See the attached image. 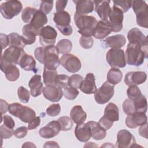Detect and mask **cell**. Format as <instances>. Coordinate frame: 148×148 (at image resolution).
Instances as JSON below:
<instances>
[{
  "mask_svg": "<svg viewBox=\"0 0 148 148\" xmlns=\"http://www.w3.org/2000/svg\"><path fill=\"white\" fill-rule=\"evenodd\" d=\"M74 20L79 28L78 32L84 36H91L92 31L98 23L94 16L81 15L76 12L74 15Z\"/></svg>",
  "mask_w": 148,
  "mask_h": 148,
  "instance_id": "cell-1",
  "label": "cell"
},
{
  "mask_svg": "<svg viewBox=\"0 0 148 148\" xmlns=\"http://www.w3.org/2000/svg\"><path fill=\"white\" fill-rule=\"evenodd\" d=\"M125 58L128 65L139 66L143 63L145 58H147V56L140 46L129 43L125 51Z\"/></svg>",
  "mask_w": 148,
  "mask_h": 148,
  "instance_id": "cell-2",
  "label": "cell"
},
{
  "mask_svg": "<svg viewBox=\"0 0 148 148\" xmlns=\"http://www.w3.org/2000/svg\"><path fill=\"white\" fill-rule=\"evenodd\" d=\"M8 111L12 115L18 118L24 123H29L36 117V113L32 108L23 106L19 103L9 105Z\"/></svg>",
  "mask_w": 148,
  "mask_h": 148,
  "instance_id": "cell-3",
  "label": "cell"
},
{
  "mask_svg": "<svg viewBox=\"0 0 148 148\" xmlns=\"http://www.w3.org/2000/svg\"><path fill=\"white\" fill-rule=\"evenodd\" d=\"M131 6L136 17L137 24L142 27H148V7L145 1H133Z\"/></svg>",
  "mask_w": 148,
  "mask_h": 148,
  "instance_id": "cell-4",
  "label": "cell"
},
{
  "mask_svg": "<svg viewBox=\"0 0 148 148\" xmlns=\"http://www.w3.org/2000/svg\"><path fill=\"white\" fill-rule=\"evenodd\" d=\"M24 53L23 49L10 46L4 51L1 56L0 66L8 64H19L20 59Z\"/></svg>",
  "mask_w": 148,
  "mask_h": 148,
  "instance_id": "cell-5",
  "label": "cell"
},
{
  "mask_svg": "<svg viewBox=\"0 0 148 148\" xmlns=\"http://www.w3.org/2000/svg\"><path fill=\"white\" fill-rule=\"evenodd\" d=\"M56 46L54 45L44 47L43 64L45 68L49 69L56 70L60 65V59Z\"/></svg>",
  "mask_w": 148,
  "mask_h": 148,
  "instance_id": "cell-6",
  "label": "cell"
},
{
  "mask_svg": "<svg viewBox=\"0 0 148 148\" xmlns=\"http://www.w3.org/2000/svg\"><path fill=\"white\" fill-rule=\"evenodd\" d=\"M22 9L23 6L21 2L16 0L6 1L1 3L0 6L1 13L7 20H10L18 15Z\"/></svg>",
  "mask_w": 148,
  "mask_h": 148,
  "instance_id": "cell-7",
  "label": "cell"
},
{
  "mask_svg": "<svg viewBox=\"0 0 148 148\" xmlns=\"http://www.w3.org/2000/svg\"><path fill=\"white\" fill-rule=\"evenodd\" d=\"M106 61L112 68H124L126 65L125 54L121 49H110L106 54Z\"/></svg>",
  "mask_w": 148,
  "mask_h": 148,
  "instance_id": "cell-8",
  "label": "cell"
},
{
  "mask_svg": "<svg viewBox=\"0 0 148 148\" xmlns=\"http://www.w3.org/2000/svg\"><path fill=\"white\" fill-rule=\"evenodd\" d=\"M114 85L110 84L108 81L105 82L94 92V99L96 102L103 105L109 102L114 95Z\"/></svg>",
  "mask_w": 148,
  "mask_h": 148,
  "instance_id": "cell-9",
  "label": "cell"
},
{
  "mask_svg": "<svg viewBox=\"0 0 148 148\" xmlns=\"http://www.w3.org/2000/svg\"><path fill=\"white\" fill-rule=\"evenodd\" d=\"M140 146L136 143L135 137L127 130L119 131L117 135V141L115 147L117 148H128Z\"/></svg>",
  "mask_w": 148,
  "mask_h": 148,
  "instance_id": "cell-10",
  "label": "cell"
},
{
  "mask_svg": "<svg viewBox=\"0 0 148 148\" xmlns=\"http://www.w3.org/2000/svg\"><path fill=\"white\" fill-rule=\"evenodd\" d=\"M127 39L129 43L138 44L140 46L147 56V37L139 28H133L131 29L127 34Z\"/></svg>",
  "mask_w": 148,
  "mask_h": 148,
  "instance_id": "cell-11",
  "label": "cell"
},
{
  "mask_svg": "<svg viewBox=\"0 0 148 148\" xmlns=\"http://www.w3.org/2000/svg\"><path fill=\"white\" fill-rule=\"evenodd\" d=\"M60 63L67 71L71 73L78 72L82 66L80 60L75 55L70 53L64 54L60 58Z\"/></svg>",
  "mask_w": 148,
  "mask_h": 148,
  "instance_id": "cell-12",
  "label": "cell"
},
{
  "mask_svg": "<svg viewBox=\"0 0 148 148\" xmlns=\"http://www.w3.org/2000/svg\"><path fill=\"white\" fill-rule=\"evenodd\" d=\"M39 36L40 45L45 47L54 45L57 36V32L53 27L47 25L43 27L40 29Z\"/></svg>",
  "mask_w": 148,
  "mask_h": 148,
  "instance_id": "cell-13",
  "label": "cell"
},
{
  "mask_svg": "<svg viewBox=\"0 0 148 148\" xmlns=\"http://www.w3.org/2000/svg\"><path fill=\"white\" fill-rule=\"evenodd\" d=\"M123 18V13L117 8L113 6L107 22L112 31L118 32L122 29Z\"/></svg>",
  "mask_w": 148,
  "mask_h": 148,
  "instance_id": "cell-14",
  "label": "cell"
},
{
  "mask_svg": "<svg viewBox=\"0 0 148 148\" xmlns=\"http://www.w3.org/2000/svg\"><path fill=\"white\" fill-rule=\"evenodd\" d=\"M43 94L46 99L53 102H58L63 95L62 88L56 84L46 85L43 87Z\"/></svg>",
  "mask_w": 148,
  "mask_h": 148,
  "instance_id": "cell-15",
  "label": "cell"
},
{
  "mask_svg": "<svg viewBox=\"0 0 148 148\" xmlns=\"http://www.w3.org/2000/svg\"><path fill=\"white\" fill-rule=\"evenodd\" d=\"M95 12L101 18V20L108 22L109 14L112 11L110 6V1L108 0L93 1Z\"/></svg>",
  "mask_w": 148,
  "mask_h": 148,
  "instance_id": "cell-16",
  "label": "cell"
},
{
  "mask_svg": "<svg viewBox=\"0 0 148 148\" xmlns=\"http://www.w3.org/2000/svg\"><path fill=\"white\" fill-rule=\"evenodd\" d=\"M61 131V126L58 121H51L46 126L39 130V135L43 138H51L57 136Z\"/></svg>",
  "mask_w": 148,
  "mask_h": 148,
  "instance_id": "cell-17",
  "label": "cell"
},
{
  "mask_svg": "<svg viewBox=\"0 0 148 148\" xmlns=\"http://www.w3.org/2000/svg\"><path fill=\"white\" fill-rule=\"evenodd\" d=\"M147 120L145 113L136 112L131 115H128L125 119V124L130 128H135L147 123Z\"/></svg>",
  "mask_w": 148,
  "mask_h": 148,
  "instance_id": "cell-18",
  "label": "cell"
},
{
  "mask_svg": "<svg viewBox=\"0 0 148 148\" xmlns=\"http://www.w3.org/2000/svg\"><path fill=\"white\" fill-rule=\"evenodd\" d=\"M47 23V17L46 14L40 10H37L28 24L35 31L37 35H39L40 29Z\"/></svg>",
  "mask_w": 148,
  "mask_h": 148,
  "instance_id": "cell-19",
  "label": "cell"
},
{
  "mask_svg": "<svg viewBox=\"0 0 148 148\" xmlns=\"http://www.w3.org/2000/svg\"><path fill=\"white\" fill-rule=\"evenodd\" d=\"M147 79L146 73L142 71H133L128 72L124 77V83L126 85H139L143 83Z\"/></svg>",
  "mask_w": 148,
  "mask_h": 148,
  "instance_id": "cell-20",
  "label": "cell"
},
{
  "mask_svg": "<svg viewBox=\"0 0 148 148\" xmlns=\"http://www.w3.org/2000/svg\"><path fill=\"white\" fill-rule=\"evenodd\" d=\"M75 135L77 140L82 142H86L89 140L91 137V132L87 123L77 124L75 129Z\"/></svg>",
  "mask_w": 148,
  "mask_h": 148,
  "instance_id": "cell-21",
  "label": "cell"
},
{
  "mask_svg": "<svg viewBox=\"0 0 148 148\" xmlns=\"http://www.w3.org/2000/svg\"><path fill=\"white\" fill-rule=\"evenodd\" d=\"M79 88L86 94H94L97 90V86L95 82V76L92 73H88L86 75Z\"/></svg>",
  "mask_w": 148,
  "mask_h": 148,
  "instance_id": "cell-22",
  "label": "cell"
},
{
  "mask_svg": "<svg viewBox=\"0 0 148 148\" xmlns=\"http://www.w3.org/2000/svg\"><path fill=\"white\" fill-rule=\"evenodd\" d=\"M112 29L107 22L100 20L92 31V36L96 39H101L106 37L111 33Z\"/></svg>",
  "mask_w": 148,
  "mask_h": 148,
  "instance_id": "cell-23",
  "label": "cell"
},
{
  "mask_svg": "<svg viewBox=\"0 0 148 148\" xmlns=\"http://www.w3.org/2000/svg\"><path fill=\"white\" fill-rule=\"evenodd\" d=\"M30 88V94L33 97L40 95L43 92V86L41 82V76L39 75H34L28 82Z\"/></svg>",
  "mask_w": 148,
  "mask_h": 148,
  "instance_id": "cell-24",
  "label": "cell"
},
{
  "mask_svg": "<svg viewBox=\"0 0 148 148\" xmlns=\"http://www.w3.org/2000/svg\"><path fill=\"white\" fill-rule=\"evenodd\" d=\"M76 4V13L81 15H86L93 12L94 4L93 1L79 0L73 1Z\"/></svg>",
  "mask_w": 148,
  "mask_h": 148,
  "instance_id": "cell-25",
  "label": "cell"
},
{
  "mask_svg": "<svg viewBox=\"0 0 148 148\" xmlns=\"http://www.w3.org/2000/svg\"><path fill=\"white\" fill-rule=\"evenodd\" d=\"M106 47L111 49H120L126 43L125 37L121 34H117L108 37L103 40Z\"/></svg>",
  "mask_w": 148,
  "mask_h": 148,
  "instance_id": "cell-26",
  "label": "cell"
},
{
  "mask_svg": "<svg viewBox=\"0 0 148 148\" xmlns=\"http://www.w3.org/2000/svg\"><path fill=\"white\" fill-rule=\"evenodd\" d=\"M87 124L90 127L91 137L97 140H102L106 136V130L101 127L98 122L94 121H90L87 122Z\"/></svg>",
  "mask_w": 148,
  "mask_h": 148,
  "instance_id": "cell-27",
  "label": "cell"
},
{
  "mask_svg": "<svg viewBox=\"0 0 148 148\" xmlns=\"http://www.w3.org/2000/svg\"><path fill=\"white\" fill-rule=\"evenodd\" d=\"M70 116L72 121L77 124L85 121L87 118V113L80 105H75L71 110Z\"/></svg>",
  "mask_w": 148,
  "mask_h": 148,
  "instance_id": "cell-28",
  "label": "cell"
},
{
  "mask_svg": "<svg viewBox=\"0 0 148 148\" xmlns=\"http://www.w3.org/2000/svg\"><path fill=\"white\" fill-rule=\"evenodd\" d=\"M1 70L5 73L6 78L10 82L16 81L20 76V71L18 68L13 64H8L0 66Z\"/></svg>",
  "mask_w": 148,
  "mask_h": 148,
  "instance_id": "cell-29",
  "label": "cell"
},
{
  "mask_svg": "<svg viewBox=\"0 0 148 148\" xmlns=\"http://www.w3.org/2000/svg\"><path fill=\"white\" fill-rule=\"evenodd\" d=\"M20 67L26 71L36 72V61L31 55L25 53L21 57L19 64Z\"/></svg>",
  "mask_w": 148,
  "mask_h": 148,
  "instance_id": "cell-30",
  "label": "cell"
},
{
  "mask_svg": "<svg viewBox=\"0 0 148 148\" xmlns=\"http://www.w3.org/2000/svg\"><path fill=\"white\" fill-rule=\"evenodd\" d=\"M36 36L37 34L28 24L23 27L21 38L25 45L33 44L35 42Z\"/></svg>",
  "mask_w": 148,
  "mask_h": 148,
  "instance_id": "cell-31",
  "label": "cell"
},
{
  "mask_svg": "<svg viewBox=\"0 0 148 148\" xmlns=\"http://www.w3.org/2000/svg\"><path fill=\"white\" fill-rule=\"evenodd\" d=\"M103 116L113 122L119 121V112L117 106L113 103H109L104 110Z\"/></svg>",
  "mask_w": 148,
  "mask_h": 148,
  "instance_id": "cell-32",
  "label": "cell"
},
{
  "mask_svg": "<svg viewBox=\"0 0 148 148\" xmlns=\"http://www.w3.org/2000/svg\"><path fill=\"white\" fill-rule=\"evenodd\" d=\"M53 20L56 26H66L70 25L71 16L66 11H60L54 13Z\"/></svg>",
  "mask_w": 148,
  "mask_h": 148,
  "instance_id": "cell-33",
  "label": "cell"
},
{
  "mask_svg": "<svg viewBox=\"0 0 148 148\" xmlns=\"http://www.w3.org/2000/svg\"><path fill=\"white\" fill-rule=\"evenodd\" d=\"M123 78L122 72L116 68H111L107 74V81L112 85L119 83Z\"/></svg>",
  "mask_w": 148,
  "mask_h": 148,
  "instance_id": "cell-34",
  "label": "cell"
},
{
  "mask_svg": "<svg viewBox=\"0 0 148 148\" xmlns=\"http://www.w3.org/2000/svg\"><path fill=\"white\" fill-rule=\"evenodd\" d=\"M56 48L59 54H68L72 50V43L69 39H63L58 42Z\"/></svg>",
  "mask_w": 148,
  "mask_h": 148,
  "instance_id": "cell-35",
  "label": "cell"
},
{
  "mask_svg": "<svg viewBox=\"0 0 148 148\" xmlns=\"http://www.w3.org/2000/svg\"><path fill=\"white\" fill-rule=\"evenodd\" d=\"M8 36L9 38V46L16 47L24 50L25 45L22 39L21 36L16 32L10 33Z\"/></svg>",
  "mask_w": 148,
  "mask_h": 148,
  "instance_id": "cell-36",
  "label": "cell"
},
{
  "mask_svg": "<svg viewBox=\"0 0 148 148\" xmlns=\"http://www.w3.org/2000/svg\"><path fill=\"white\" fill-rule=\"evenodd\" d=\"M58 75L56 70L49 69L44 67L43 73V83L46 85L55 84V80Z\"/></svg>",
  "mask_w": 148,
  "mask_h": 148,
  "instance_id": "cell-37",
  "label": "cell"
},
{
  "mask_svg": "<svg viewBox=\"0 0 148 148\" xmlns=\"http://www.w3.org/2000/svg\"><path fill=\"white\" fill-rule=\"evenodd\" d=\"M61 88L62 90L63 95L66 99L69 100L75 99L79 94V92L77 88L69 86L68 84L63 86Z\"/></svg>",
  "mask_w": 148,
  "mask_h": 148,
  "instance_id": "cell-38",
  "label": "cell"
},
{
  "mask_svg": "<svg viewBox=\"0 0 148 148\" xmlns=\"http://www.w3.org/2000/svg\"><path fill=\"white\" fill-rule=\"evenodd\" d=\"M57 121L60 124L61 131H67L72 129L73 126V121L71 117L68 116H62L60 117Z\"/></svg>",
  "mask_w": 148,
  "mask_h": 148,
  "instance_id": "cell-39",
  "label": "cell"
},
{
  "mask_svg": "<svg viewBox=\"0 0 148 148\" xmlns=\"http://www.w3.org/2000/svg\"><path fill=\"white\" fill-rule=\"evenodd\" d=\"M37 10L31 7H26L21 14L22 20L25 23H29Z\"/></svg>",
  "mask_w": 148,
  "mask_h": 148,
  "instance_id": "cell-40",
  "label": "cell"
},
{
  "mask_svg": "<svg viewBox=\"0 0 148 148\" xmlns=\"http://www.w3.org/2000/svg\"><path fill=\"white\" fill-rule=\"evenodd\" d=\"M123 110L127 115H131L136 112L134 102L132 100L128 98L123 103Z\"/></svg>",
  "mask_w": 148,
  "mask_h": 148,
  "instance_id": "cell-41",
  "label": "cell"
},
{
  "mask_svg": "<svg viewBox=\"0 0 148 148\" xmlns=\"http://www.w3.org/2000/svg\"><path fill=\"white\" fill-rule=\"evenodd\" d=\"M113 6L120 10L123 13L127 12L131 7V1H113Z\"/></svg>",
  "mask_w": 148,
  "mask_h": 148,
  "instance_id": "cell-42",
  "label": "cell"
},
{
  "mask_svg": "<svg viewBox=\"0 0 148 148\" xmlns=\"http://www.w3.org/2000/svg\"><path fill=\"white\" fill-rule=\"evenodd\" d=\"M83 80V77L81 75L78 74H73L69 77L68 84L69 86L77 89L79 88Z\"/></svg>",
  "mask_w": 148,
  "mask_h": 148,
  "instance_id": "cell-43",
  "label": "cell"
},
{
  "mask_svg": "<svg viewBox=\"0 0 148 148\" xmlns=\"http://www.w3.org/2000/svg\"><path fill=\"white\" fill-rule=\"evenodd\" d=\"M127 94L128 98L131 100H134L142 95L140 89L135 85L130 86L127 89Z\"/></svg>",
  "mask_w": 148,
  "mask_h": 148,
  "instance_id": "cell-44",
  "label": "cell"
},
{
  "mask_svg": "<svg viewBox=\"0 0 148 148\" xmlns=\"http://www.w3.org/2000/svg\"><path fill=\"white\" fill-rule=\"evenodd\" d=\"M17 95L20 101L23 103H27L29 100V92L23 86H20L17 90Z\"/></svg>",
  "mask_w": 148,
  "mask_h": 148,
  "instance_id": "cell-45",
  "label": "cell"
},
{
  "mask_svg": "<svg viewBox=\"0 0 148 148\" xmlns=\"http://www.w3.org/2000/svg\"><path fill=\"white\" fill-rule=\"evenodd\" d=\"M79 43L82 48L88 49L92 47L94 40L91 36H82L79 39Z\"/></svg>",
  "mask_w": 148,
  "mask_h": 148,
  "instance_id": "cell-46",
  "label": "cell"
},
{
  "mask_svg": "<svg viewBox=\"0 0 148 148\" xmlns=\"http://www.w3.org/2000/svg\"><path fill=\"white\" fill-rule=\"evenodd\" d=\"M14 131L13 129L8 127L5 124H2L0 126V135L2 139L11 138L14 135Z\"/></svg>",
  "mask_w": 148,
  "mask_h": 148,
  "instance_id": "cell-47",
  "label": "cell"
},
{
  "mask_svg": "<svg viewBox=\"0 0 148 148\" xmlns=\"http://www.w3.org/2000/svg\"><path fill=\"white\" fill-rule=\"evenodd\" d=\"M61 112V106L59 103H54L50 105L46 109V113L49 116L54 117L58 116Z\"/></svg>",
  "mask_w": 148,
  "mask_h": 148,
  "instance_id": "cell-48",
  "label": "cell"
},
{
  "mask_svg": "<svg viewBox=\"0 0 148 148\" xmlns=\"http://www.w3.org/2000/svg\"><path fill=\"white\" fill-rule=\"evenodd\" d=\"M53 7V1H42L40 5L39 10L45 14H49L52 10Z\"/></svg>",
  "mask_w": 148,
  "mask_h": 148,
  "instance_id": "cell-49",
  "label": "cell"
},
{
  "mask_svg": "<svg viewBox=\"0 0 148 148\" xmlns=\"http://www.w3.org/2000/svg\"><path fill=\"white\" fill-rule=\"evenodd\" d=\"M28 130V128L25 126L18 127L14 131V135L18 139L23 138L27 135Z\"/></svg>",
  "mask_w": 148,
  "mask_h": 148,
  "instance_id": "cell-50",
  "label": "cell"
},
{
  "mask_svg": "<svg viewBox=\"0 0 148 148\" xmlns=\"http://www.w3.org/2000/svg\"><path fill=\"white\" fill-rule=\"evenodd\" d=\"M98 123L99 124V125L102 127L105 130H109L113 125V122L109 120V119H106L105 117H104L103 116L99 119Z\"/></svg>",
  "mask_w": 148,
  "mask_h": 148,
  "instance_id": "cell-51",
  "label": "cell"
},
{
  "mask_svg": "<svg viewBox=\"0 0 148 148\" xmlns=\"http://www.w3.org/2000/svg\"><path fill=\"white\" fill-rule=\"evenodd\" d=\"M2 121H3L4 124L10 128L13 129L15 126V123L13 119L9 115L2 116V120L1 121V122H2Z\"/></svg>",
  "mask_w": 148,
  "mask_h": 148,
  "instance_id": "cell-52",
  "label": "cell"
},
{
  "mask_svg": "<svg viewBox=\"0 0 148 148\" xmlns=\"http://www.w3.org/2000/svg\"><path fill=\"white\" fill-rule=\"evenodd\" d=\"M34 55L36 59L41 64H43L44 57V47H39L35 49L34 51Z\"/></svg>",
  "mask_w": 148,
  "mask_h": 148,
  "instance_id": "cell-53",
  "label": "cell"
},
{
  "mask_svg": "<svg viewBox=\"0 0 148 148\" xmlns=\"http://www.w3.org/2000/svg\"><path fill=\"white\" fill-rule=\"evenodd\" d=\"M57 29L60 31V32L65 36H69L72 34L73 29L71 25L66 26H56Z\"/></svg>",
  "mask_w": 148,
  "mask_h": 148,
  "instance_id": "cell-54",
  "label": "cell"
},
{
  "mask_svg": "<svg viewBox=\"0 0 148 148\" xmlns=\"http://www.w3.org/2000/svg\"><path fill=\"white\" fill-rule=\"evenodd\" d=\"M40 123V118L39 116H36L29 123H28V130H32L37 128Z\"/></svg>",
  "mask_w": 148,
  "mask_h": 148,
  "instance_id": "cell-55",
  "label": "cell"
},
{
  "mask_svg": "<svg viewBox=\"0 0 148 148\" xmlns=\"http://www.w3.org/2000/svg\"><path fill=\"white\" fill-rule=\"evenodd\" d=\"M0 38H1L2 50H3L9 45V38L8 35L2 34V33L0 34Z\"/></svg>",
  "mask_w": 148,
  "mask_h": 148,
  "instance_id": "cell-56",
  "label": "cell"
},
{
  "mask_svg": "<svg viewBox=\"0 0 148 148\" xmlns=\"http://www.w3.org/2000/svg\"><path fill=\"white\" fill-rule=\"evenodd\" d=\"M68 1H60L58 0L56 2V9L57 12L63 11L66 6Z\"/></svg>",
  "mask_w": 148,
  "mask_h": 148,
  "instance_id": "cell-57",
  "label": "cell"
},
{
  "mask_svg": "<svg viewBox=\"0 0 148 148\" xmlns=\"http://www.w3.org/2000/svg\"><path fill=\"white\" fill-rule=\"evenodd\" d=\"M139 134L145 138H147V123H146L140 126L138 130Z\"/></svg>",
  "mask_w": 148,
  "mask_h": 148,
  "instance_id": "cell-58",
  "label": "cell"
},
{
  "mask_svg": "<svg viewBox=\"0 0 148 148\" xmlns=\"http://www.w3.org/2000/svg\"><path fill=\"white\" fill-rule=\"evenodd\" d=\"M0 108H1V114L2 115L3 114L7 112V111H8V106H9V104L8 103V102L2 99H0Z\"/></svg>",
  "mask_w": 148,
  "mask_h": 148,
  "instance_id": "cell-59",
  "label": "cell"
},
{
  "mask_svg": "<svg viewBox=\"0 0 148 148\" xmlns=\"http://www.w3.org/2000/svg\"><path fill=\"white\" fill-rule=\"evenodd\" d=\"M44 147H59V145H58V143L54 141H48L47 142L45 143V144L43 146Z\"/></svg>",
  "mask_w": 148,
  "mask_h": 148,
  "instance_id": "cell-60",
  "label": "cell"
},
{
  "mask_svg": "<svg viewBox=\"0 0 148 148\" xmlns=\"http://www.w3.org/2000/svg\"><path fill=\"white\" fill-rule=\"evenodd\" d=\"M36 147V146L35 145H34L33 143L30 142H25L24 143V145H23V146H22V147Z\"/></svg>",
  "mask_w": 148,
  "mask_h": 148,
  "instance_id": "cell-61",
  "label": "cell"
}]
</instances>
